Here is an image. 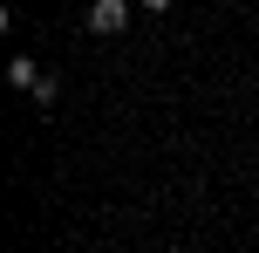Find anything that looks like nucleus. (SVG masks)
Wrapping results in <instances>:
<instances>
[{"mask_svg": "<svg viewBox=\"0 0 259 253\" xmlns=\"http://www.w3.org/2000/svg\"><path fill=\"white\" fill-rule=\"evenodd\" d=\"M130 27V0H89V34H123Z\"/></svg>", "mask_w": 259, "mask_h": 253, "instance_id": "obj_1", "label": "nucleus"}, {"mask_svg": "<svg viewBox=\"0 0 259 253\" xmlns=\"http://www.w3.org/2000/svg\"><path fill=\"white\" fill-rule=\"evenodd\" d=\"M7 82H14V89H34V82H41V68L27 62V55H14V62H7Z\"/></svg>", "mask_w": 259, "mask_h": 253, "instance_id": "obj_2", "label": "nucleus"}, {"mask_svg": "<svg viewBox=\"0 0 259 253\" xmlns=\"http://www.w3.org/2000/svg\"><path fill=\"white\" fill-rule=\"evenodd\" d=\"M137 7H150V14H164V7H170V0H137Z\"/></svg>", "mask_w": 259, "mask_h": 253, "instance_id": "obj_3", "label": "nucleus"}]
</instances>
